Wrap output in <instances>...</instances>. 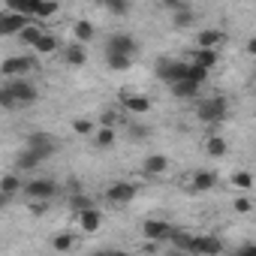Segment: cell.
Instances as JSON below:
<instances>
[{
    "instance_id": "cell-1",
    "label": "cell",
    "mask_w": 256,
    "mask_h": 256,
    "mask_svg": "<svg viewBox=\"0 0 256 256\" xmlns=\"http://www.w3.org/2000/svg\"><path fill=\"white\" fill-rule=\"evenodd\" d=\"M36 100H40V90L28 78H12V82H4V88H0V106L10 108V112L34 106Z\"/></svg>"
},
{
    "instance_id": "cell-2",
    "label": "cell",
    "mask_w": 256,
    "mask_h": 256,
    "mask_svg": "<svg viewBox=\"0 0 256 256\" xmlns=\"http://www.w3.org/2000/svg\"><path fill=\"white\" fill-rule=\"evenodd\" d=\"M229 114V100L223 94H214V96H199L196 100V118L208 126H217L223 124Z\"/></svg>"
},
{
    "instance_id": "cell-3",
    "label": "cell",
    "mask_w": 256,
    "mask_h": 256,
    "mask_svg": "<svg viewBox=\"0 0 256 256\" xmlns=\"http://www.w3.org/2000/svg\"><path fill=\"white\" fill-rule=\"evenodd\" d=\"M187 72H190V60H172V58H160L157 60V66H154V76L163 82V84H178V82H184L187 78Z\"/></svg>"
},
{
    "instance_id": "cell-4",
    "label": "cell",
    "mask_w": 256,
    "mask_h": 256,
    "mask_svg": "<svg viewBox=\"0 0 256 256\" xmlns=\"http://www.w3.org/2000/svg\"><path fill=\"white\" fill-rule=\"evenodd\" d=\"M54 193H58V184H54L52 178H30V181H24V199L52 202Z\"/></svg>"
},
{
    "instance_id": "cell-5",
    "label": "cell",
    "mask_w": 256,
    "mask_h": 256,
    "mask_svg": "<svg viewBox=\"0 0 256 256\" xmlns=\"http://www.w3.org/2000/svg\"><path fill=\"white\" fill-rule=\"evenodd\" d=\"M106 52H112V54H126V58H136L139 42H136V36H130V34L114 30V34L106 40Z\"/></svg>"
},
{
    "instance_id": "cell-6",
    "label": "cell",
    "mask_w": 256,
    "mask_h": 256,
    "mask_svg": "<svg viewBox=\"0 0 256 256\" xmlns=\"http://www.w3.org/2000/svg\"><path fill=\"white\" fill-rule=\"evenodd\" d=\"M24 148H30V151L40 154L42 160H48V157L58 151V139H54L52 133H30V136L24 139Z\"/></svg>"
},
{
    "instance_id": "cell-7",
    "label": "cell",
    "mask_w": 256,
    "mask_h": 256,
    "mask_svg": "<svg viewBox=\"0 0 256 256\" xmlns=\"http://www.w3.org/2000/svg\"><path fill=\"white\" fill-rule=\"evenodd\" d=\"M136 184H130V181H114V184H108V190H106V199L112 202V205H126V202H133L136 199Z\"/></svg>"
},
{
    "instance_id": "cell-8",
    "label": "cell",
    "mask_w": 256,
    "mask_h": 256,
    "mask_svg": "<svg viewBox=\"0 0 256 256\" xmlns=\"http://www.w3.org/2000/svg\"><path fill=\"white\" fill-rule=\"evenodd\" d=\"M178 229H172V223H166V220H145L142 223V235L148 238V241H172V235H175Z\"/></svg>"
},
{
    "instance_id": "cell-9",
    "label": "cell",
    "mask_w": 256,
    "mask_h": 256,
    "mask_svg": "<svg viewBox=\"0 0 256 256\" xmlns=\"http://www.w3.org/2000/svg\"><path fill=\"white\" fill-rule=\"evenodd\" d=\"M34 66H36L34 58H24V54H18V58H6V60H4V76H6V82H12V78H24Z\"/></svg>"
},
{
    "instance_id": "cell-10",
    "label": "cell",
    "mask_w": 256,
    "mask_h": 256,
    "mask_svg": "<svg viewBox=\"0 0 256 256\" xmlns=\"http://www.w3.org/2000/svg\"><path fill=\"white\" fill-rule=\"evenodd\" d=\"M120 106L126 108V114H148L151 112V100L142 94H130V90L120 94Z\"/></svg>"
},
{
    "instance_id": "cell-11",
    "label": "cell",
    "mask_w": 256,
    "mask_h": 256,
    "mask_svg": "<svg viewBox=\"0 0 256 256\" xmlns=\"http://www.w3.org/2000/svg\"><path fill=\"white\" fill-rule=\"evenodd\" d=\"M226 42V34L217 30V28H208V30H199L196 34V48H208V52H220V46Z\"/></svg>"
},
{
    "instance_id": "cell-12",
    "label": "cell",
    "mask_w": 256,
    "mask_h": 256,
    "mask_svg": "<svg viewBox=\"0 0 256 256\" xmlns=\"http://www.w3.org/2000/svg\"><path fill=\"white\" fill-rule=\"evenodd\" d=\"M142 172H145L148 178L166 175V172H169V157H166V154H148V157L142 160Z\"/></svg>"
},
{
    "instance_id": "cell-13",
    "label": "cell",
    "mask_w": 256,
    "mask_h": 256,
    "mask_svg": "<svg viewBox=\"0 0 256 256\" xmlns=\"http://www.w3.org/2000/svg\"><path fill=\"white\" fill-rule=\"evenodd\" d=\"M214 187H217V172H211V169L193 172V178H190V193H208V190H214Z\"/></svg>"
},
{
    "instance_id": "cell-14",
    "label": "cell",
    "mask_w": 256,
    "mask_h": 256,
    "mask_svg": "<svg viewBox=\"0 0 256 256\" xmlns=\"http://www.w3.org/2000/svg\"><path fill=\"white\" fill-rule=\"evenodd\" d=\"M30 22L24 18V16H18V12H12V10H6L4 16H0V34H22L24 28H28Z\"/></svg>"
},
{
    "instance_id": "cell-15",
    "label": "cell",
    "mask_w": 256,
    "mask_h": 256,
    "mask_svg": "<svg viewBox=\"0 0 256 256\" xmlns=\"http://www.w3.org/2000/svg\"><path fill=\"white\" fill-rule=\"evenodd\" d=\"M0 193H4V199L10 202L16 193H24V181L18 178V172H6L4 181H0Z\"/></svg>"
},
{
    "instance_id": "cell-16",
    "label": "cell",
    "mask_w": 256,
    "mask_h": 256,
    "mask_svg": "<svg viewBox=\"0 0 256 256\" xmlns=\"http://www.w3.org/2000/svg\"><path fill=\"white\" fill-rule=\"evenodd\" d=\"M76 220H78V226H82V232H96V229L102 226V214H100L96 208H88V211H82V214H76Z\"/></svg>"
},
{
    "instance_id": "cell-17",
    "label": "cell",
    "mask_w": 256,
    "mask_h": 256,
    "mask_svg": "<svg viewBox=\"0 0 256 256\" xmlns=\"http://www.w3.org/2000/svg\"><path fill=\"white\" fill-rule=\"evenodd\" d=\"M196 247H199V256H220L223 241L214 235H196Z\"/></svg>"
},
{
    "instance_id": "cell-18",
    "label": "cell",
    "mask_w": 256,
    "mask_h": 256,
    "mask_svg": "<svg viewBox=\"0 0 256 256\" xmlns=\"http://www.w3.org/2000/svg\"><path fill=\"white\" fill-rule=\"evenodd\" d=\"M46 36V30L40 28V22H30L22 34H18V40H22V46H28V48H36L40 46V40Z\"/></svg>"
},
{
    "instance_id": "cell-19",
    "label": "cell",
    "mask_w": 256,
    "mask_h": 256,
    "mask_svg": "<svg viewBox=\"0 0 256 256\" xmlns=\"http://www.w3.org/2000/svg\"><path fill=\"white\" fill-rule=\"evenodd\" d=\"M217 60H220V52H208V48H196L193 58H190V64H196V66H202L208 72L217 66Z\"/></svg>"
},
{
    "instance_id": "cell-20",
    "label": "cell",
    "mask_w": 256,
    "mask_h": 256,
    "mask_svg": "<svg viewBox=\"0 0 256 256\" xmlns=\"http://www.w3.org/2000/svg\"><path fill=\"white\" fill-rule=\"evenodd\" d=\"M199 88H202V84H196V82L184 78V82L172 84L169 90H172V96H175V100H196V96H199Z\"/></svg>"
},
{
    "instance_id": "cell-21",
    "label": "cell",
    "mask_w": 256,
    "mask_h": 256,
    "mask_svg": "<svg viewBox=\"0 0 256 256\" xmlns=\"http://www.w3.org/2000/svg\"><path fill=\"white\" fill-rule=\"evenodd\" d=\"M72 36L78 40V46H84V42H90V40L96 36V28H94L88 18H82V22H76V24H72Z\"/></svg>"
},
{
    "instance_id": "cell-22",
    "label": "cell",
    "mask_w": 256,
    "mask_h": 256,
    "mask_svg": "<svg viewBox=\"0 0 256 256\" xmlns=\"http://www.w3.org/2000/svg\"><path fill=\"white\" fill-rule=\"evenodd\" d=\"M40 163H42V157H40V154H34L30 148H24V151H22V154L16 157V169H24V172H30V169H36Z\"/></svg>"
},
{
    "instance_id": "cell-23",
    "label": "cell",
    "mask_w": 256,
    "mask_h": 256,
    "mask_svg": "<svg viewBox=\"0 0 256 256\" xmlns=\"http://www.w3.org/2000/svg\"><path fill=\"white\" fill-rule=\"evenodd\" d=\"M114 142H118V130H108V126H100V130L94 133V145H96V148H102V151H106V148H112Z\"/></svg>"
},
{
    "instance_id": "cell-24",
    "label": "cell",
    "mask_w": 256,
    "mask_h": 256,
    "mask_svg": "<svg viewBox=\"0 0 256 256\" xmlns=\"http://www.w3.org/2000/svg\"><path fill=\"white\" fill-rule=\"evenodd\" d=\"M64 60L70 64V66H84V60H88V52H84V46H70L66 52H64Z\"/></svg>"
},
{
    "instance_id": "cell-25",
    "label": "cell",
    "mask_w": 256,
    "mask_h": 256,
    "mask_svg": "<svg viewBox=\"0 0 256 256\" xmlns=\"http://www.w3.org/2000/svg\"><path fill=\"white\" fill-rule=\"evenodd\" d=\"M130 64H133V58H126V54H112V52H106V66H108V70H114V72H120V70H130Z\"/></svg>"
},
{
    "instance_id": "cell-26",
    "label": "cell",
    "mask_w": 256,
    "mask_h": 256,
    "mask_svg": "<svg viewBox=\"0 0 256 256\" xmlns=\"http://www.w3.org/2000/svg\"><path fill=\"white\" fill-rule=\"evenodd\" d=\"M72 244H76V235H72V232H58V235L52 238V247H54L58 253H66V250H72Z\"/></svg>"
},
{
    "instance_id": "cell-27",
    "label": "cell",
    "mask_w": 256,
    "mask_h": 256,
    "mask_svg": "<svg viewBox=\"0 0 256 256\" xmlns=\"http://www.w3.org/2000/svg\"><path fill=\"white\" fill-rule=\"evenodd\" d=\"M172 24H175V28H190V24H196V10L187 6V10L175 12V16H172Z\"/></svg>"
},
{
    "instance_id": "cell-28",
    "label": "cell",
    "mask_w": 256,
    "mask_h": 256,
    "mask_svg": "<svg viewBox=\"0 0 256 256\" xmlns=\"http://www.w3.org/2000/svg\"><path fill=\"white\" fill-rule=\"evenodd\" d=\"M72 130H76L78 136H90V133H96V120H90V118H76V120H72Z\"/></svg>"
},
{
    "instance_id": "cell-29",
    "label": "cell",
    "mask_w": 256,
    "mask_h": 256,
    "mask_svg": "<svg viewBox=\"0 0 256 256\" xmlns=\"http://www.w3.org/2000/svg\"><path fill=\"white\" fill-rule=\"evenodd\" d=\"M205 151H208V157H223V154H226V139L211 136V139L205 142Z\"/></svg>"
},
{
    "instance_id": "cell-30",
    "label": "cell",
    "mask_w": 256,
    "mask_h": 256,
    "mask_svg": "<svg viewBox=\"0 0 256 256\" xmlns=\"http://www.w3.org/2000/svg\"><path fill=\"white\" fill-rule=\"evenodd\" d=\"M70 208H72L76 214H82V211H88V208H96V205H94V199H90V196H84V193H76V196L70 199Z\"/></svg>"
},
{
    "instance_id": "cell-31",
    "label": "cell",
    "mask_w": 256,
    "mask_h": 256,
    "mask_svg": "<svg viewBox=\"0 0 256 256\" xmlns=\"http://www.w3.org/2000/svg\"><path fill=\"white\" fill-rule=\"evenodd\" d=\"M232 184H235V187H238L241 193H247V190L253 187V175L241 169V172H235V175H232Z\"/></svg>"
},
{
    "instance_id": "cell-32",
    "label": "cell",
    "mask_w": 256,
    "mask_h": 256,
    "mask_svg": "<svg viewBox=\"0 0 256 256\" xmlns=\"http://www.w3.org/2000/svg\"><path fill=\"white\" fill-rule=\"evenodd\" d=\"M36 52H40V54H54V52H58V36H52V34H46V36L40 40V46H36Z\"/></svg>"
},
{
    "instance_id": "cell-33",
    "label": "cell",
    "mask_w": 256,
    "mask_h": 256,
    "mask_svg": "<svg viewBox=\"0 0 256 256\" xmlns=\"http://www.w3.org/2000/svg\"><path fill=\"white\" fill-rule=\"evenodd\" d=\"M208 76H211L208 70H202V66L190 64V72H187V78H190V82H196V84H205V82H208Z\"/></svg>"
},
{
    "instance_id": "cell-34",
    "label": "cell",
    "mask_w": 256,
    "mask_h": 256,
    "mask_svg": "<svg viewBox=\"0 0 256 256\" xmlns=\"http://www.w3.org/2000/svg\"><path fill=\"white\" fill-rule=\"evenodd\" d=\"M54 12H58V4H42V0H40V4H36V16H34V18H36V22H40V18H52Z\"/></svg>"
},
{
    "instance_id": "cell-35",
    "label": "cell",
    "mask_w": 256,
    "mask_h": 256,
    "mask_svg": "<svg viewBox=\"0 0 256 256\" xmlns=\"http://www.w3.org/2000/svg\"><path fill=\"white\" fill-rule=\"evenodd\" d=\"M102 10L112 12V16H126V12H130V4H114V0H106Z\"/></svg>"
},
{
    "instance_id": "cell-36",
    "label": "cell",
    "mask_w": 256,
    "mask_h": 256,
    "mask_svg": "<svg viewBox=\"0 0 256 256\" xmlns=\"http://www.w3.org/2000/svg\"><path fill=\"white\" fill-rule=\"evenodd\" d=\"M229 256H256V241H244V244L235 247Z\"/></svg>"
},
{
    "instance_id": "cell-37",
    "label": "cell",
    "mask_w": 256,
    "mask_h": 256,
    "mask_svg": "<svg viewBox=\"0 0 256 256\" xmlns=\"http://www.w3.org/2000/svg\"><path fill=\"white\" fill-rule=\"evenodd\" d=\"M118 120H120V118H118L114 112H106V114L100 118V126H108V130H114V126H118ZM120 124H124V120H120Z\"/></svg>"
},
{
    "instance_id": "cell-38",
    "label": "cell",
    "mask_w": 256,
    "mask_h": 256,
    "mask_svg": "<svg viewBox=\"0 0 256 256\" xmlns=\"http://www.w3.org/2000/svg\"><path fill=\"white\" fill-rule=\"evenodd\" d=\"M232 208H235V211H238V214H247V211H250V208H253V205H250V199H247V196H238V199H235V202H232Z\"/></svg>"
},
{
    "instance_id": "cell-39",
    "label": "cell",
    "mask_w": 256,
    "mask_h": 256,
    "mask_svg": "<svg viewBox=\"0 0 256 256\" xmlns=\"http://www.w3.org/2000/svg\"><path fill=\"white\" fill-rule=\"evenodd\" d=\"M247 54H253V58H256V36H250V40H247Z\"/></svg>"
},
{
    "instance_id": "cell-40",
    "label": "cell",
    "mask_w": 256,
    "mask_h": 256,
    "mask_svg": "<svg viewBox=\"0 0 256 256\" xmlns=\"http://www.w3.org/2000/svg\"><path fill=\"white\" fill-rule=\"evenodd\" d=\"M133 136H136V139H145L148 130H145V126H133Z\"/></svg>"
},
{
    "instance_id": "cell-41",
    "label": "cell",
    "mask_w": 256,
    "mask_h": 256,
    "mask_svg": "<svg viewBox=\"0 0 256 256\" xmlns=\"http://www.w3.org/2000/svg\"><path fill=\"white\" fill-rule=\"evenodd\" d=\"M90 256H118L114 250H96V253H90Z\"/></svg>"
},
{
    "instance_id": "cell-42",
    "label": "cell",
    "mask_w": 256,
    "mask_h": 256,
    "mask_svg": "<svg viewBox=\"0 0 256 256\" xmlns=\"http://www.w3.org/2000/svg\"><path fill=\"white\" fill-rule=\"evenodd\" d=\"M166 256H187V253H181V250H172V253H166Z\"/></svg>"
},
{
    "instance_id": "cell-43",
    "label": "cell",
    "mask_w": 256,
    "mask_h": 256,
    "mask_svg": "<svg viewBox=\"0 0 256 256\" xmlns=\"http://www.w3.org/2000/svg\"><path fill=\"white\" fill-rule=\"evenodd\" d=\"M118 256H133V253H118Z\"/></svg>"
},
{
    "instance_id": "cell-44",
    "label": "cell",
    "mask_w": 256,
    "mask_h": 256,
    "mask_svg": "<svg viewBox=\"0 0 256 256\" xmlns=\"http://www.w3.org/2000/svg\"><path fill=\"white\" fill-rule=\"evenodd\" d=\"M253 88H256V78H253Z\"/></svg>"
}]
</instances>
